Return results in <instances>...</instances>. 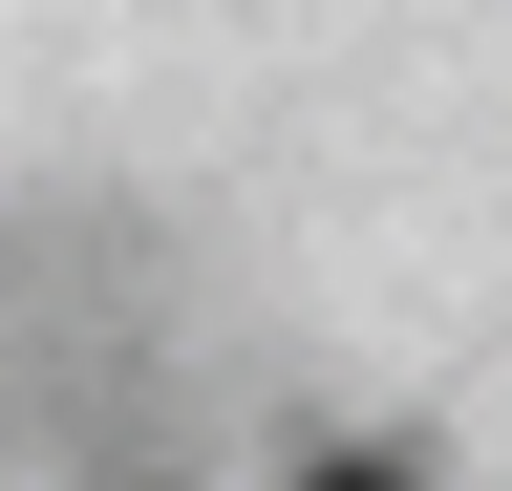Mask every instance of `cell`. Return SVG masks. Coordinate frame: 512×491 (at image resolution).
<instances>
[{
    "label": "cell",
    "mask_w": 512,
    "mask_h": 491,
    "mask_svg": "<svg viewBox=\"0 0 512 491\" xmlns=\"http://www.w3.org/2000/svg\"><path fill=\"white\" fill-rule=\"evenodd\" d=\"M299 491H406V470H384V449H320V470H299Z\"/></svg>",
    "instance_id": "obj_1"
}]
</instances>
